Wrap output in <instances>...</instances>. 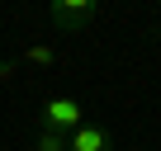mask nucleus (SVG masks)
<instances>
[{"label":"nucleus","instance_id":"f257e3e1","mask_svg":"<svg viewBox=\"0 0 161 151\" xmlns=\"http://www.w3.org/2000/svg\"><path fill=\"white\" fill-rule=\"evenodd\" d=\"M80 123H86V109H80V99L57 95V99H47V104H43V132H62V137H71Z\"/></svg>","mask_w":161,"mask_h":151},{"label":"nucleus","instance_id":"f03ea898","mask_svg":"<svg viewBox=\"0 0 161 151\" xmlns=\"http://www.w3.org/2000/svg\"><path fill=\"white\" fill-rule=\"evenodd\" d=\"M95 14H100V0H52V5H47V19L62 33H80Z\"/></svg>","mask_w":161,"mask_h":151},{"label":"nucleus","instance_id":"7ed1b4c3","mask_svg":"<svg viewBox=\"0 0 161 151\" xmlns=\"http://www.w3.org/2000/svg\"><path fill=\"white\" fill-rule=\"evenodd\" d=\"M66 151H114V137H109V128H100V123H80V128L66 137Z\"/></svg>","mask_w":161,"mask_h":151},{"label":"nucleus","instance_id":"20e7f679","mask_svg":"<svg viewBox=\"0 0 161 151\" xmlns=\"http://www.w3.org/2000/svg\"><path fill=\"white\" fill-rule=\"evenodd\" d=\"M38 151H66V137H62V132H43V128H38Z\"/></svg>","mask_w":161,"mask_h":151},{"label":"nucleus","instance_id":"39448f33","mask_svg":"<svg viewBox=\"0 0 161 151\" xmlns=\"http://www.w3.org/2000/svg\"><path fill=\"white\" fill-rule=\"evenodd\" d=\"M24 57H29V61H38V66H52V61H57V52H52L47 43H43V47H29Z\"/></svg>","mask_w":161,"mask_h":151}]
</instances>
